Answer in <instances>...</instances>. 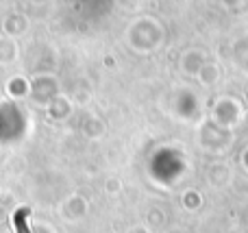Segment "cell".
<instances>
[{"mask_svg":"<svg viewBox=\"0 0 248 233\" xmlns=\"http://www.w3.org/2000/svg\"><path fill=\"white\" fill-rule=\"evenodd\" d=\"M26 218H29V209H17L13 214V227H16V233H31L29 225H26Z\"/></svg>","mask_w":248,"mask_h":233,"instance_id":"6da1fadb","label":"cell"}]
</instances>
